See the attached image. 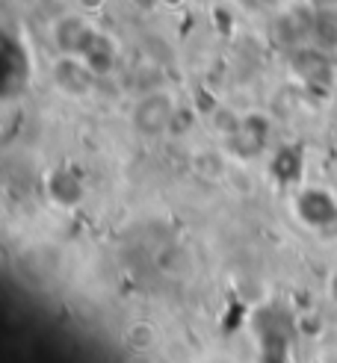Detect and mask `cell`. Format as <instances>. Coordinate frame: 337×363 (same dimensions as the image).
<instances>
[{
  "label": "cell",
  "mask_w": 337,
  "mask_h": 363,
  "mask_svg": "<svg viewBox=\"0 0 337 363\" xmlns=\"http://www.w3.org/2000/svg\"><path fill=\"white\" fill-rule=\"evenodd\" d=\"M290 71L302 80V86H308L311 92H319V95L331 92L334 80H337V68L331 62V53L323 50V48H316V45L293 48Z\"/></svg>",
  "instance_id": "cell-1"
},
{
  "label": "cell",
  "mask_w": 337,
  "mask_h": 363,
  "mask_svg": "<svg viewBox=\"0 0 337 363\" xmlns=\"http://www.w3.org/2000/svg\"><path fill=\"white\" fill-rule=\"evenodd\" d=\"M177 118V104L169 92H148L142 95L136 104H133V113H131V121H133V130L139 136H163L169 127L175 124Z\"/></svg>",
  "instance_id": "cell-2"
},
{
  "label": "cell",
  "mask_w": 337,
  "mask_h": 363,
  "mask_svg": "<svg viewBox=\"0 0 337 363\" xmlns=\"http://www.w3.org/2000/svg\"><path fill=\"white\" fill-rule=\"evenodd\" d=\"M98 27L86 15H62L50 27V39L62 57H83L89 45L95 42Z\"/></svg>",
  "instance_id": "cell-3"
},
{
  "label": "cell",
  "mask_w": 337,
  "mask_h": 363,
  "mask_svg": "<svg viewBox=\"0 0 337 363\" xmlns=\"http://www.w3.org/2000/svg\"><path fill=\"white\" fill-rule=\"evenodd\" d=\"M266 142H270V118L258 113L237 118V124L228 130V145L240 160H255L266 148Z\"/></svg>",
  "instance_id": "cell-4"
},
{
  "label": "cell",
  "mask_w": 337,
  "mask_h": 363,
  "mask_svg": "<svg viewBox=\"0 0 337 363\" xmlns=\"http://www.w3.org/2000/svg\"><path fill=\"white\" fill-rule=\"evenodd\" d=\"M95 71L83 62V57H62L53 62V86L68 98H83L95 89Z\"/></svg>",
  "instance_id": "cell-5"
},
{
  "label": "cell",
  "mask_w": 337,
  "mask_h": 363,
  "mask_svg": "<svg viewBox=\"0 0 337 363\" xmlns=\"http://www.w3.org/2000/svg\"><path fill=\"white\" fill-rule=\"evenodd\" d=\"M296 216L308 228H328L337 222V201L326 189H302L296 195Z\"/></svg>",
  "instance_id": "cell-6"
},
{
  "label": "cell",
  "mask_w": 337,
  "mask_h": 363,
  "mask_svg": "<svg viewBox=\"0 0 337 363\" xmlns=\"http://www.w3.org/2000/svg\"><path fill=\"white\" fill-rule=\"evenodd\" d=\"M45 189H48V198L53 204H60V207H77L83 201V195H86V186H83V180L77 172H71L68 166H60V169H53L45 180Z\"/></svg>",
  "instance_id": "cell-7"
},
{
  "label": "cell",
  "mask_w": 337,
  "mask_h": 363,
  "mask_svg": "<svg viewBox=\"0 0 337 363\" xmlns=\"http://www.w3.org/2000/svg\"><path fill=\"white\" fill-rule=\"evenodd\" d=\"M83 62L95 71V77H106V74H113V68L118 62V45L110 33H101L95 35V42L89 45V50L83 53Z\"/></svg>",
  "instance_id": "cell-8"
},
{
  "label": "cell",
  "mask_w": 337,
  "mask_h": 363,
  "mask_svg": "<svg viewBox=\"0 0 337 363\" xmlns=\"http://www.w3.org/2000/svg\"><path fill=\"white\" fill-rule=\"evenodd\" d=\"M270 172L278 184H296V180H302V172H305V151L299 145H284V148L275 151Z\"/></svg>",
  "instance_id": "cell-9"
},
{
  "label": "cell",
  "mask_w": 337,
  "mask_h": 363,
  "mask_svg": "<svg viewBox=\"0 0 337 363\" xmlns=\"http://www.w3.org/2000/svg\"><path fill=\"white\" fill-rule=\"evenodd\" d=\"M311 42L323 50H337V6L314 9V35Z\"/></svg>",
  "instance_id": "cell-10"
},
{
  "label": "cell",
  "mask_w": 337,
  "mask_h": 363,
  "mask_svg": "<svg viewBox=\"0 0 337 363\" xmlns=\"http://www.w3.org/2000/svg\"><path fill=\"white\" fill-rule=\"evenodd\" d=\"M6 60H9V74H6V89L12 92V89H18V86H24L27 83V74H21V62H27V50L18 45V42H6Z\"/></svg>",
  "instance_id": "cell-11"
},
{
  "label": "cell",
  "mask_w": 337,
  "mask_h": 363,
  "mask_svg": "<svg viewBox=\"0 0 337 363\" xmlns=\"http://www.w3.org/2000/svg\"><path fill=\"white\" fill-rule=\"evenodd\" d=\"M243 4H245L248 9H272L278 0H243Z\"/></svg>",
  "instance_id": "cell-12"
},
{
  "label": "cell",
  "mask_w": 337,
  "mask_h": 363,
  "mask_svg": "<svg viewBox=\"0 0 337 363\" xmlns=\"http://www.w3.org/2000/svg\"><path fill=\"white\" fill-rule=\"evenodd\" d=\"M104 4V0H80V6L86 9V12H92V9H98Z\"/></svg>",
  "instance_id": "cell-13"
},
{
  "label": "cell",
  "mask_w": 337,
  "mask_h": 363,
  "mask_svg": "<svg viewBox=\"0 0 337 363\" xmlns=\"http://www.w3.org/2000/svg\"><path fill=\"white\" fill-rule=\"evenodd\" d=\"M163 6H181V4H187V0H160Z\"/></svg>",
  "instance_id": "cell-14"
},
{
  "label": "cell",
  "mask_w": 337,
  "mask_h": 363,
  "mask_svg": "<svg viewBox=\"0 0 337 363\" xmlns=\"http://www.w3.org/2000/svg\"><path fill=\"white\" fill-rule=\"evenodd\" d=\"M334 293H337V275H334Z\"/></svg>",
  "instance_id": "cell-15"
}]
</instances>
